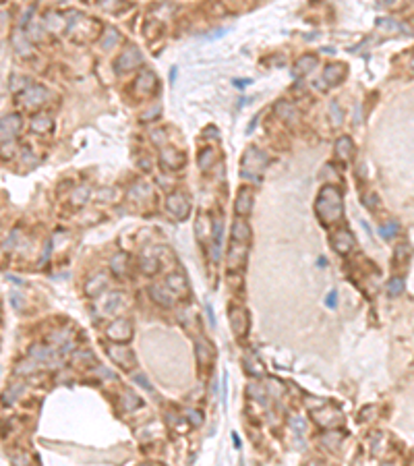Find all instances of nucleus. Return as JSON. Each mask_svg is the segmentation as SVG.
Masks as SVG:
<instances>
[{
  "instance_id": "nucleus-46",
  "label": "nucleus",
  "mask_w": 414,
  "mask_h": 466,
  "mask_svg": "<svg viewBox=\"0 0 414 466\" xmlns=\"http://www.w3.org/2000/svg\"><path fill=\"white\" fill-rule=\"evenodd\" d=\"M50 251H52V243L48 241V243H46V251H44V257L40 259V263H46V261H48V257H50Z\"/></svg>"
},
{
  "instance_id": "nucleus-42",
  "label": "nucleus",
  "mask_w": 414,
  "mask_h": 466,
  "mask_svg": "<svg viewBox=\"0 0 414 466\" xmlns=\"http://www.w3.org/2000/svg\"><path fill=\"white\" fill-rule=\"evenodd\" d=\"M186 418H189V423H191L193 427H199V425L203 423L201 410H189V412H186Z\"/></svg>"
},
{
  "instance_id": "nucleus-19",
  "label": "nucleus",
  "mask_w": 414,
  "mask_h": 466,
  "mask_svg": "<svg viewBox=\"0 0 414 466\" xmlns=\"http://www.w3.org/2000/svg\"><path fill=\"white\" fill-rule=\"evenodd\" d=\"M319 64V58L315 54H305V56H300L294 66H292V77H305L309 73L315 71V66Z\"/></svg>"
},
{
  "instance_id": "nucleus-25",
  "label": "nucleus",
  "mask_w": 414,
  "mask_h": 466,
  "mask_svg": "<svg viewBox=\"0 0 414 466\" xmlns=\"http://www.w3.org/2000/svg\"><path fill=\"white\" fill-rule=\"evenodd\" d=\"M274 110H276V114L280 116V119H284L286 123H296V116H298V112H296V108L290 104V102H278L276 106H274Z\"/></svg>"
},
{
  "instance_id": "nucleus-8",
  "label": "nucleus",
  "mask_w": 414,
  "mask_h": 466,
  "mask_svg": "<svg viewBox=\"0 0 414 466\" xmlns=\"http://www.w3.org/2000/svg\"><path fill=\"white\" fill-rule=\"evenodd\" d=\"M48 89L44 85H29L23 89L21 94V104L27 108V110H33V108H40L46 100H48Z\"/></svg>"
},
{
  "instance_id": "nucleus-37",
  "label": "nucleus",
  "mask_w": 414,
  "mask_h": 466,
  "mask_svg": "<svg viewBox=\"0 0 414 466\" xmlns=\"http://www.w3.org/2000/svg\"><path fill=\"white\" fill-rule=\"evenodd\" d=\"M60 15H48L46 17V27L52 29V31H58V29H66V19H58Z\"/></svg>"
},
{
  "instance_id": "nucleus-29",
  "label": "nucleus",
  "mask_w": 414,
  "mask_h": 466,
  "mask_svg": "<svg viewBox=\"0 0 414 466\" xmlns=\"http://www.w3.org/2000/svg\"><path fill=\"white\" fill-rule=\"evenodd\" d=\"M213 162H215V151H213L211 147H203V149L199 151V155H197V164H199V168H201V170H207V168L213 166Z\"/></svg>"
},
{
  "instance_id": "nucleus-2",
  "label": "nucleus",
  "mask_w": 414,
  "mask_h": 466,
  "mask_svg": "<svg viewBox=\"0 0 414 466\" xmlns=\"http://www.w3.org/2000/svg\"><path fill=\"white\" fill-rule=\"evenodd\" d=\"M267 164H270V158L265 151H261L259 147H249L240 158V178L257 184L263 172H265Z\"/></svg>"
},
{
  "instance_id": "nucleus-24",
  "label": "nucleus",
  "mask_w": 414,
  "mask_h": 466,
  "mask_svg": "<svg viewBox=\"0 0 414 466\" xmlns=\"http://www.w3.org/2000/svg\"><path fill=\"white\" fill-rule=\"evenodd\" d=\"M106 288H108V276H106V274H98V276H93V278L87 282L85 292H87V296L95 298V296H100Z\"/></svg>"
},
{
  "instance_id": "nucleus-16",
  "label": "nucleus",
  "mask_w": 414,
  "mask_h": 466,
  "mask_svg": "<svg viewBox=\"0 0 414 466\" xmlns=\"http://www.w3.org/2000/svg\"><path fill=\"white\" fill-rule=\"evenodd\" d=\"M149 296L164 309H172L176 305V294L166 284H152L149 286Z\"/></svg>"
},
{
  "instance_id": "nucleus-27",
  "label": "nucleus",
  "mask_w": 414,
  "mask_h": 466,
  "mask_svg": "<svg viewBox=\"0 0 414 466\" xmlns=\"http://www.w3.org/2000/svg\"><path fill=\"white\" fill-rule=\"evenodd\" d=\"M127 263H129V257L125 253H118V255L112 257V261H110V271L114 276H125L127 274V267H129Z\"/></svg>"
},
{
  "instance_id": "nucleus-17",
  "label": "nucleus",
  "mask_w": 414,
  "mask_h": 466,
  "mask_svg": "<svg viewBox=\"0 0 414 466\" xmlns=\"http://www.w3.org/2000/svg\"><path fill=\"white\" fill-rule=\"evenodd\" d=\"M346 75H348V66L344 62H331L323 68V81L329 87H333L337 83H342L346 79Z\"/></svg>"
},
{
  "instance_id": "nucleus-41",
  "label": "nucleus",
  "mask_w": 414,
  "mask_h": 466,
  "mask_svg": "<svg viewBox=\"0 0 414 466\" xmlns=\"http://www.w3.org/2000/svg\"><path fill=\"white\" fill-rule=\"evenodd\" d=\"M290 427H292L296 433H303V431L307 429V421L300 418V416H292V418H290Z\"/></svg>"
},
{
  "instance_id": "nucleus-36",
  "label": "nucleus",
  "mask_w": 414,
  "mask_h": 466,
  "mask_svg": "<svg viewBox=\"0 0 414 466\" xmlns=\"http://www.w3.org/2000/svg\"><path fill=\"white\" fill-rule=\"evenodd\" d=\"M23 390H25V383H19V385H13V387H11V390H9V392H5V400H3V404H5V406H9V404H13V402H15V400H17V396H19V394H21V392H23Z\"/></svg>"
},
{
  "instance_id": "nucleus-28",
  "label": "nucleus",
  "mask_w": 414,
  "mask_h": 466,
  "mask_svg": "<svg viewBox=\"0 0 414 466\" xmlns=\"http://www.w3.org/2000/svg\"><path fill=\"white\" fill-rule=\"evenodd\" d=\"M195 353H197V361H199V365L201 367H205L209 361H211V346L205 342V340H197L195 342Z\"/></svg>"
},
{
  "instance_id": "nucleus-7",
  "label": "nucleus",
  "mask_w": 414,
  "mask_h": 466,
  "mask_svg": "<svg viewBox=\"0 0 414 466\" xmlns=\"http://www.w3.org/2000/svg\"><path fill=\"white\" fill-rule=\"evenodd\" d=\"M166 209L176 220H186V218H189V214H191V203H189V199H186L184 193L174 191V193H170L168 199H166Z\"/></svg>"
},
{
  "instance_id": "nucleus-47",
  "label": "nucleus",
  "mask_w": 414,
  "mask_h": 466,
  "mask_svg": "<svg viewBox=\"0 0 414 466\" xmlns=\"http://www.w3.org/2000/svg\"><path fill=\"white\" fill-rule=\"evenodd\" d=\"M325 302H327V307H331V309L335 307V292H333V290L327 294V300H325Z\"/></svg>"
},
{
  "instance_id": "nucleus-18",
  "label": "nucleus",
  "mask_w": 414,
  "mask_h": 466,
  "mask_svg": "<svg viewBox=\"0 0 414 466\" xmlns=\"http://www.w3.org/2000/svg\"><path fill=\"white\" fill-rule=\"evenodd\" d=\"M166 286L176 294V298L189 296V282H186V276L182 274V271H174V274H168Z\"/></svg>"
},
{
  "instance_id": "nucleus-26",
  "label": "nucleus",
  "mask_w": 414,
  "mask_h": 466,
  "mask_svg": "<svg viewBox=\"0 0 414 466\" xmlns=\"http://www.w3.org/2000/svg\"><path fill=\"white\" fill-rule=\"evenodd\" d=\"M31 131L33 133H50L52 131V127H54V123H52V119L50 116H46V114H37V116H33L31 119Z\"/></svg>"
},
{
  "instance_id": "nucleus-23",
  "label": "nucleus",
  "mask_w": 414,
  "mask_h": 466,
  "mask_svg": "<svg viewBox=\"0 0 414 466\" xmlns=\"http://www.w3.org/2000/svg\"><path fill=\"white\" fill-rule=\"evenodd\" d=\"M232 241H240V243H251V226L247 224L245 218H236L232 224Z\"/></svg>"
},
{
  "instance_id": "nucleus-33",
  "label": "nucleus",
  "mask_w": 414,
  "mask_h": 466,
  "mask_svg": "<svg viewBox=\"0 0 414 466\" xmlns=\"http://www.w3.org/2000/svg\"><path fill=\"white\" fill-rule=\"evenodd\" d=\"M98 7L108 13H118L125 7V0H98Z\"/></svg>"
},
{
  "instance_id": "nucleus-3",
  "label": "nucleus",
  "mask_w": 414,
  "mask_h": 466,
  "mask_svg": "<svg viewBox=\"0 0 414 466\" xmlns=\"http://www.w3.org/2000/svg\"><path fill=\"white\" fill-rule=\"evenodd\" d=\"M66 31L72 33V40L77 42H93L102 31V25L100 21L89 19L81 13H70V17L66 19Z\"/></svg>"
},
{
  "instance_id": "nucleus-6",
  "label": "nucleus",
  "mask_w": 414,
  "mask_h": 466,
  "mask_svg": "<svg viewBox=\"0 0 414 466\" xmlns=\"http://www.w3.org/2000/svg\"><path fill=\"white\" fill-rule=\"evenodd\" d=\"M228 321H230V328H232V332H234L236 338H245V336H247L251 319H249V313H247L245 307L232 305V307L228 309Z\"/></svg>"
},
{
  "instance_id": "nucleus-32",
  "label": "nucleus",
  "mask_w": 414,
  "mask_h": 466,
  "mask_svg": "<svg viewBox=\"0 0 414 466\" xmlns=\"http://www.w3.org/2000/svg\"><path fill=\"white\" fill-rule=\"evenodd\" d=\"M42 369V363L40 361H35V359H29V361H23L17 365V373L19 375H29V373H35V371H40Z\"/></svg>"
},
{
  "instance_id": "nucleus-4",
  "label": "nucleus",
  "mask_w": 414,
  "mask_h": 466,
  "mask_svg": "<svg viewBox=\"0 0 414 466\" xmlns=\"http://www.w3.org/2000/svg\"><path fill=\"white\" fill-rule=\"evenodd\" d=\"M106 353H108V357H110L112 363L118 365L125 371H133L135 365H137L135 353L131 351L129 346H125V342H112V344H108Z\"/></svg>"
},
{
  "instance_id": "nucleus-21",
  "label": "nucleus",
  "mask_w": 414,
  "mask_h": 466,
  "mask_svg": "<svg viewBox=\"0 0 414 466\" xmlns=\"http://www.w3.org/2000/svg\"><path fill=\"white\" fill-rule=\"evenodd\" d=\"M335 155L340 162H350L354 158V141L350 137H340L335 141Z\"/></svg>"
},
{
  "instance_id": "nucleus-1",
  "label": "nucleus",
  "mask_w": 414,
  "mask_h": 466,
  "mask_svg": "<svg viewBox=\"0 0 414 466\" xmlns=\"http://www.w3.org/2000/svg\"><path fill=\"white\" fill-rule=\"evenodd\" d=\"M315 214L323 226H333L344 216V199L342 191L335 184H325L315 201Z\"/></svg>"
},
{
  "instance_id": "nucleus-5",
  "label": "nucleus",
  "mask_w": 414,
  "mask_h": 466,
  "mask_svg": "<svg viewBox=\"0 0 414 466\" xmlns=\"http://www.w3.org/2000/svg\"><path fill=\"white\" fill-rule=\"evenodd\" d=\"M156 91H160V79L154 71L149 68H143L141 75L137 77L135 81V94L139 98H154Z\"/></svg>"
},
{
  "instance_id": "nucleus-14",
  "label": "nucleus",
  "mask_w": 414,
  "mask_h": 466,
  "mask_svg": "<svg viewBox=\"0 0 414 466\" xmlns=\"http://www.w3.org/2000/svg\"><path fill=\"white\" fill-rule=\"evenodd\" d=\"M249 255V243H240V241H232L230 239V249L228 255H226V261H228L230 269H240L247 261Z\"/></svg>"
},
{
  "instance_id": "nucleus-31",
  "label": "nucleus",
  "mask_w": 414,
  "mask_h": 466,
  "mask_svg": "<svg viewBox=\"0 0 414 466\" xmlns=\"http://www.w3.org/2000/svg\"><path fill=\"white\" fill-rule=\"evenodd\" d=\"M89 195H91V189L89 187H77L75 189V193H72V205H77V207H81V205H85L87 203V199H89Z\"/></svg>"
},
{
  "instance_id": "nucleus-39",
  "label": "nucleus",
  "mask_w": 414,
  "mask_h": 466,
  "mask_svg": "<svg viewBox=\"0 0 414 466\" xmlns=\"http://www.w3.org/2000/svg\"><path fill=\"white\" fill-rule=\"evenodd\" d=\"M404 280L402 278H394V280H389V284H387V294L389 296H398V294H402V290H404Z\"/></svg>"
},
{
  "instance_id": "nucleus-22",
  "label": "nucleus",
  "mask_w": 414,
  "mask_h": 466,
  "mask_svg": "<svg viewBox=\"0 0 414 466\" xmlns=\"http://www.w3.org/2000/svg\"><path fill=\"white\" fill-rule=\"evenodd\" d=\"M123 300H125V294L123 292H110L104 298V302L100 305V311H102L104 315H112V313H116V311L120 309Z\"/></svg>"
},
{
  "instance_id": "nucleus-30",
  "label": "nucleus",
  "mask_w": 414,
  "mask_h": 466,
  "mask_svg": "<svg viewBox=\"0 0 414 466\" xmlns=\"http://www.w3.org/2000/svg\"><path fill=\"white\" fill-rule=\"evenodd\" d=\"M118 40H120V33L114 27H108L104 31V37H102V48L104 50H112V48L118 44Z\"/></svg>"
},
{
  "instance_id": "nucleus-12",
  "label": "nucleus",
  "mask_w": 414,
  "mask_h": 466,
  "mask_svg": "<svg viewBox=\"0 0 414 466\" xmlns=\"http://www.w3.org/2000/svg\"><path fill=\"white\" fill-rule=\"evenodd\" d=\"M253 203H255V191L253 187H242L236 193V201H234V212L238 218H247L253 212Z\"/></svg>"
},
{
  "instance_id": "nucleus-13",
  "label": "nucleus",
  "mask_w": 414,
  "mask_h": 466,
  "mask_svg": "<svg viewBox=\"0 0 414 466\" xmlns=\"http://www.w3.org/2000/svg\"><path fill=\"white\" fill-rule=\"evenodd\" d=\"M21 129V119L17 114H9L0 119V143H13Z\"/></svg>"
},
{
  "instance_id": "nucleus-35",
  "label": "nucleus",
  "mask_w": 414,
  "mask_h": 466,
  "mask_svg": "<svg viewBox=\"0 0 414 466\" xmlns=\"http://www.w3.org/2000/svg\"><path fill=\"white\" fill-rule=\"evenodd\" d=\"M329 114H331V127H340L344 116H342V108L337 106V102H331L329 104Z\"/></svg>"
},
{
  "instance_id": "nucleus-44",
  "label": "nucleus",
  "mask_w": 414,
  "mask_h": 466,
  "mask_svg": "<svg viewBox=\"0 0 414 466\" xmlns=\"http://www.w3.org/2000/svg\"><path fill=\"white\" fill-rule=\"evenodd\" d=\"M205 311H207V317H209L211 328H215V315H213V307H211V302H205Z\"/></svg>"
},
{
  "instance_id": "nucleus-20",
  "label": "nucleus",
  "mask_w": 414,
  "mask_h": 466,
  "mask_svg": "<svg viewBox=\"0 0 414 466\" xmlns=\"http://www.w3.org/2000/svg\"><path fill=\"white\" fill-rule=\"evenodd\" d=\"M160 265H162V261H160V251H147V253H143V257L139 259V267H141L143 274H147V276L158 274Z\"/></svg>"
},
{
  "instance_id": "nucleus-10",
  "label": "nucleus",
  "mask_w": 414,
  "mask_h": 466,
  "mask_svg": "<svg viewBox=\"0 0 414 466\" xmlns=\"http://www.w3.org/2000/svg\"><path fill=\"white\" fill-rule=\"evenodd\" d=\"M141 62H143L141 50L135 48V46H129V48L116 58L114 66H116V73H129V71H133V68H137Z\"/></svg>"
},
{
  "instance_id": "nucleus-34",
  "label": "nucleus",
  "mask_w": 414,
  "mask_h": 466,
  "mask_svg": "<svg viewBox=\"0 0 414 466\" xmlns=\"http://www.w3.org/2000/svg\"><path fill=\"white\" fill-rule=\"evenodd\" d=\"M398 230H400V226H398V222L396 220H392L389 224H383L381 228H379V235H381V239H385V241H389V239H394L396 235H398Z\"/></svg>"
},
{
  "instance_id": "nucleus-11",
  "label": "nucleus",
  "mask_w": 414,
  "mask_h": 466,
  "mask_svg": "<svg viewBox=\"0 0 414 466\" xmlns=\"http://www.w3.org/2000/svg\"><path fill=\"white\" fill-rule=\"evenodd\" d=\"M329 243H331L333 251L340 253V255H348V253L354 249V237H352V232H350L348 228L335 230L333 235L329 237Z\"/></svg>"
},
{
  "instance_id": "nucleus-9",
  "label": "nucleus",
  "mask_w": 414,
  "mask_h": 466,
  "mask_svg": "<svg viewBox=\"0 0 414 466\" xmlns=\"http://www.w3.org/2000/svg\"><path fill=\"white\" fill-rule=\"evenodd\" d=\"M106 336L110 342H129L133 338V323L129 319H116L106 328Z\"/></svg>"
},
{
  "instance_id": "nucleus-40",
  "label": "nucleus",
  "mask_w": 414,
  "mask_h": 466,
  "mask_svg": "<svg viewBox=\"0 0 414 466\" xmlns=\"http://www.w3.org/2000/svg\"><path fill=\"white\" fill-rule=\"evenodd\" d=\"M222 404H224V410L228 408V373L226 371L222 375Z\"/></svg>"
},
{
  "instance_id": "nucleus-48",
  "label": "nucleus",
  "mask_w": 414,
  "mask_h": 466,
  "mask_svg": "<svg viewBox=\"0 0 414 466\" xmlns=\"http://www.w3.org/2000/svg\"><path fill=\"white\" fill-rule=\"evenodd\" d=\"M410 66L414 68V54H412V60H410Z\"/></svg>"
},
{
  "instance_id": "nucleus-38",
  "label": "nucleus",
  "mask_w": 414,
  "mask_h": 466,
  "mask_svg": "<svg viewBox=\"0 0 414 466\" xmlns=\"http://www.w3.org/2000/svg\"><path fill=\"white\" fill-rule=\"evenodd\" d=\"M125 396H127V398H123V406H125V410H135V408H139V406H141V398H139L137 394H133V392H125Z\"/></svg>"
},
{
  "instance_id": "nucleus-43",
  "label": "nucleus",
  "mask_w": 414,
  "mask_h": 466,
  "mask_svg": "<svg viewBox=\"0 0 414 466\" xmlns=\"http://www.w3.org/2000/svg\"><path fill=\"white\" fill-rule=\"evenodd\" d=\"M135 381H137L139 385H143L147 392H152V390H154V387L149 385V381H147V377H145V375H135Z\"/></svg>"
},
{
  "instance_id": "nucleus-45",
  "label": "nucleus",
  "mask_w": 414,
  "mask_h": 466,
  "mask_svg": "<svg viewBox=\"0 0 414 466\" xmlns=\"http://www.w3.org/2000/svg\"><path fill=\"white\" fill-rule=\"evenodd\" d=\"M11 302H13V307H15V309H21V307H23L21 296H19L17 292H13V294H11Z\"/></svg>"
},
{
  "instance_id": "nucleus-15",
  "label": "nucleus",
  "mask_w": 414,
  "mask_h": 466,
  "mask_svg": "<svg viewBox=\"0 0 414 466\" xmlns=\"http://www.w3.org/2000/svg\"><path fill=\"white\" fill-rule=\"evenodd\" d=\"M186 158L180 149H174V147H162L160 151V164L166 168V170H180L184 166Z\"/></svg>"
}]
</instances>
